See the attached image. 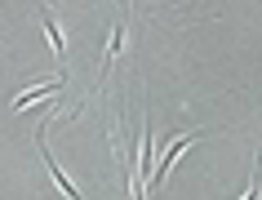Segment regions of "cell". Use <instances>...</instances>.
Returning a JSON list of instances; mask_svg holds the SVG:
<instances>
[{"instance_id": "3", "label": "cell", "mask_w": 262, "mask_h": 200, "mask_svg": "<svg viewBox=\"0 0 262 200\" xmlns=\"http://www.w3.org/2000/svg\"><path fill=\"white\" fill-rule=\"evenodd\" d=\"M40 23H45V31H49V45H54V54L67 62V40H62V27L54 23V14H49V9H40Z\"/></svg>"}, {"instance_id": "2", "label": "cell", "mask_w": 262, "mask_h": 200, "mask_svg": "<svg viewBox=\"0 0 262 200\" xmlns=\"http://www.w3.org/2000/svg\"><path fill=\"white\" fill-rule=\"evenodd\" d=\"M62 94V76H54V80H45V85H36V89H27V94H18L14 98V107H31V102H45V98H58Z\"/></svg>"}, {"instance_id": "4", "label": "cell", "mask_w": 262, "mask_h": 200, "mask_svg": "<svg viewBox=\"0 0 262 200\" xmlns=\"http://www.w3.org/2000/svg\"><path fill=\"white\" fill-rule=\"evenodd\" d=\"M120 49H124V23H120V27H111V45H107V67L116 62V54H120Z\"/></svg>"}, {"instance_id": "1", "label": "cell", "mask_w": 262, "mask_h": 200, "mask_svg": "<svg viewBox=\"0 0 262 200\" xmlns=\"http://www.w3.org/2000/svg\"><path fill=\"white\" fill-rule=\"evenodd\" d=\"M191 143H195V134H178V138H173V143H169L165 151H160V160H156V169H151V187H160V183H165L169 165H173V160H178V151H187Z\"/></svg>"}]
</instances>
